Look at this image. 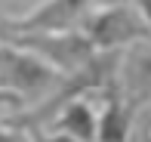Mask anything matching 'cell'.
Listing matches in <instances>:
<instances>
[{
    "label": "cell",
    "instance_id": "6da1fadb",
    "mask_svg": "<svg viewBox=\"0 0 151 142\" xmlns=\"http://www.w3.org/2000/svg\"><path fill=\"white\" fill-rule=\"evenodd\" d=\"M62 80L65 74L40 56H34L31 50L0 40V93L16 99L19 111L43 102Z\"/></svg>",
    "mask_w": 151,
    "mask_h": 142
},
{
    "label": "cell",
    "instance_id": "7a4b0ae2",
    "mask_svg": "<svg viewBox=\"0 0 151 142\" xmlns=\"http://www.w3.org/2000/svg\"><path fill=\"white\" fill-rule=\"evenodd\" d=\"M83 34L99 53H111L151 40V25L145 22L136 0H117L108 6H96L83 22Z\"/></svg>",
    "mask_w": 151,
    "mask_h": 142
},
{
    "label": "cell",
    "instance_id": "3957f363",
    "mask_svg": "<svg viewBox=\"0 0 151 142\" xmlns=\"http://www.w3.org/2000/svg\"><path fill=\"white\" fill-rule=\"evenodd\" d=\"M0 40H9L16 46L31 50L34 56L50 62L62 74L83 68L99 53L83 31H12V34H0Z\"/></svg>",
    "mask_w": 151,
    "mask_h": 142
},
{
    "label": "cell",
    "instance_id": "277c9868",
    "mask_svg": "<svg viewBox=\"0 0 151 142\" xmlns=\"http://www.w3.org/2000/svg\"><path fill=\"white\" fill-rule=\"evenodd\" d=\"M96 9L93 0H43L31 12L0 19V34L12 31H83V22Z\"/></svg>",
    "mask_w": 151,
    "mask_h": 142
},
{
    "label": "cell",
    "instance_id": "5b68a950",
    "mask_svg": "<svg viewBox=\"0 0 151 142\" xmlns=\"http://www.w3.org/2000/svg\"><path fill=\"white\" fill-rule=\"evenodd\" d=\"M117 86H120L123 96L136 99V102L151 99V40L133 43V46L123 50Z\"/></svg>",
    "mask_w": 151,
    "mask_h": 142
},
{
    "label": "cell",
    "instance_id": "8992f818",
    "mask_svg": "<svg viewBox=\"0 0 151 142\" xmlns=\"http://www.w3.org/2000/svg\"><path fill=\"white\" fill-rule=\"evenodd\" d=\"M142 102L123 96L120 86L105 93V108L99 111V142H129L136 108Z\"/></svg>",
    "mask_w": 151,
    "mask_h": 142
},
{
    "label": "cell",
    "instance_id": "52a82bcc",
    "mask_svg": "<svg viewBox=\"0 0 151 142\" xmlns=\"http://www.w3.org/2000/svg\"><path fill=\"white\" fill-rule=\"evenodd\" d=\"M50 127L71 133V136L80 139V142H99V114L86 102V96L71 99V102L56 114V120H52Z\"/></svg>",
    "mask_w": 151,
    "mask_h": 142
},
{
    "label": "cell",
    "instance_id": "ba28073f",
    "mask_svg": "<svg viewBox=\"0 0 151 142\" xmlns=\"http://www.w3.org/2000/svg\"><path fill=\"white\" fill-rule=\"evenodd\" d=\"M34 142H80V139H74L71 133H65V130H56V127H40V130H28Z\"/></svg>",
    "mask_w": 151,
    "mask_h": 142
},
{
    "label": "cell",
    "instance_id": "9c48e42d",
    "mask_svg": "<svg viewBox=\"0 0 151 142\" xmlns=\"http://www.w3.org/2000/svg\"><path fill=\"white\" fill-rule=\"evenodd\" d=\"M0 142H34V136L22 127H12V124H0Z\"/></svg>",
    "mask_w": 151,
    "mask_h": 142
},
{
    "label": "cell",
    "instance_id": "30bf717a",
    "mask_svg": "<svg viewBox=\"0 0 151 142\" xmlns=\"http://www.w3.org/2000/svg\"><path fill=\"white\" fill-rule=\"evenodd\" d=\"M139 3V9H142V16H145V22L151 25V0H136Z\"/></svg>",
    "mask_w": 151,
    "mask_h": 142
},
{
    "label": "cell",
    "instance_id": "8fae6325",
    "mask_svg": "<svg viewBox=\"0 0 151 142\" xmlns=\"http://www.w3.org/2000/svg\"><path fill=\"white\" fill-rule=\"evenodd\" d=\"M136 142H151V124H148V127H145V130H142V133H139V139H136Z\"/></svg>",
    "mask_w": 151,
    "mask_h": 142
},
{
    "label": "cell",
    "instance_id": "7c38bea8",
    "mask_svg": "<svg viewBox=\"0 0 151 142\" xmlns=\"http://www.w3.org/2000/svg\"><path fill=\"white\" fill-rule=\"evenodd\" d=\"M96 6H108V3H117V0H93Z\"/></svg>",
    "mask_w": 151,
    "mask_h": 142
},
{
    "label": "cell",
    "instance_id": "4fadbf2b",
    "mask_svg": "<svg viewBox=\"0 0 151 142\" xmlns=\"http://www.w3.org/2000/svg\"><path fill=\"white\" fill-rule=\"evenodd\" d=\"M0 124H3V120H0Z\"/></svg>",
    "mask_w": 151,
    "mask_h": 142
}]
</instances>
